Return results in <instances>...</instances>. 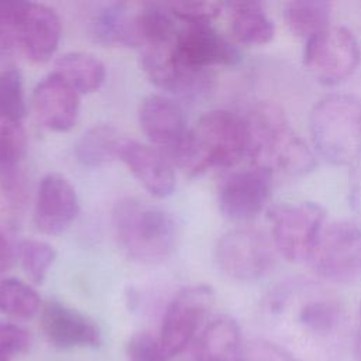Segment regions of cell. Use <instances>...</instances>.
<instances>
[{"instance_id": "6", "label": "cell", "mask_w": 361, "mask_h": 361, "mask_svg": "<svg viewBox=\"0 0 361 361\" xmlns=\"http://www.w3.org/2000/svg\"><path fill=\"white\" fill-rule=\"evenodd\" d=\"M269 237L282 258L289 262L309 259L324 228L326 210L314 202H283L268 207Z\"/></svg>"}, {"instance_id": "26", "label": "cell", "mask_w": 361, "mask_h": 361, "mask_svg": "<svg viewBox=\"0 0 361 361\" xmlns=\"http://www.w3.org/2000/svg\"><path fill=\"white\" fill-rule=\"evenodd\" d=\"M20 264L34 283H42L56 259L55 248L45 241L25 238L17 248Z\"/></svg>"}, {"instance_id": "34", "label": "cell", "mask_w": 361, "mask_h": 361, "mask_svg": "<svg viewBox=\"0 0 361 361\" xmlns=\"http://www.w3.org/2000/svg\"><path fill=\"white\" fill-rule=\"evenodd\" d=\"M244 361H299L292 353L272 340H252L245 344Z\"/></svg>"}, {"instance_id": "14", "label": "cell", "mask_w": 361, "mask_h": 361, "mask_svg": "<svg viewBox=\"0 0 361 361\" xmlns=\"http://www.w3.org/2000/svg\"><path fill=\"white\" fill-rule=\"evenodd\" d=\"M79 197L72 183L59 173H47L38 186L34 224L47 235L65 233L79 214Z\"/></svg>"}, {"instance_id": "32", "label": "cell", "mask_w": 361, "mask_h": 361, "mask_svg": "<svg viewBox=\"0 0 361 361\" xmlns=\"http://www.w3.org/2000/svg\"><path fill=\"white\" fill-rule=\"evenodd\" d=\"M30 345L28 331L13 322L0 320V361H13Z\"/></svg>"}, {"instance_id": "3", "label": "cell", "mask_w": 361, "mask_h": 361, "mask_svg": "<svg viewBox=\"0 0 361 361\" xmlns=\"http://www.w3.org/2000/svg\"><path fill=\"white\" fill-rule=\"evenodd\" d=\"M244 116L250 134L251 165L261 166L274 176H302L314 169V152L276 104L259 102Z\"/></svg>"}, {"instance_id": "1", "label": "cell", "mask_w": 361, "mask_h": 361, "mask_svg": "<svg viewBox=\"0 0 361 361\" xmlns=\"http://www.w3.org/2000/svg\"><path fill=\"white\" fill-rule=\"evenodd\" d=\"M264 316L272 341L299 361H336L345 348V309L322 285L290 281L276 286L265 298Z\"/></svg>"}, {"instance_id": "31", "label": "cell", "mask_w": 361, "mask_h": 361, "mask_svg": "<svg viewBox=\"0 0 361 361\" xmlns=\"http://www.w3.org/2000/svg\"><path fill=\"white\" fill-rule=\"evenodd\" d=\"M27 178L20 165L0 166V193L13 207H21L27 200Z\"/></svg>"}, {"instance_id": "18", "label": "cell", "mask_w": 361, "mask_h": 361, "mask_svg": "<svg viewBox=\"0 0 361 361\" xmlns=\"http://www.w3.org/2000/svg\"><path fill=\"white\" fill-rule=\"evenodd\" d=\"M138 121L147 138L169 151L188 133L182 109L161 94L147 96L138 110Z\"/></svg>"}, {"instance_id": "5", "label": "cell", "mask_w": 361, "mask_h": 361, "mask_svg": "<svg viewBox=\"0 0 361 361\" xmlns=\"http://www.w3.org/2000/svg\"><path fill=\"white\" fill-rule=\"evenodd\" d=\"M314 151L331 165H353L361 157V99L330 93L319 99L309 114Z\"/></svg>"}, {"instance_id": "29", "label": "cell", "mask_w": 361, "mask_h": 361, "mask_svg": "<svg viewBox=\"0 0 361 361\" xmlns=\"http://www.w3.org/2000/svg\"><path fill=\"white\" fill-rule=\"evenodd\" d=\"M24 1L0 0V59L13 55L18 42V18Z\"/></svg>"}, {"instance_id": "16", "label": "cell", "mask_w": 361, "mask_h": 361, "mask_svg": "<svg viewBox=\"0 0 361 361\" xmlns=\"http://www.w3.org/2000/svg\"><path fill=\"white\" fill-rule=\"evenodd\" d=\"M117 159H120L152 196L164 199L175 190V173L169 159L158 149L123 137Z\"/></svg>"}, {"instance_id": "33", "label": "cell", "mask_w": 361, "mask_h": 361, "mask_svg": "<svg viewBox=\"0 0 361 361\" xmlns=\"http://www.w3.org/2000/svg\"><path fill=\"white\" fill-rule=\"evenodd\" d=\"M127 361H168L162 353L158 338L148 333L134 334L126 345Z\"/></svg>"}, {"instance_id": "23", "label": "cell", "mask_w": 361, "mask_h": 361, "mask_svg": "<svg viewBox=\"0 0 361 361\" xmlns=\"http://www.w3.org/2000/svg\"><path fill=\"white\" fill-rule=\"evenodd\" d=\"M333 6L322 0L289 1L283 7V20L288 30L305 41L330 25Z\"/></svg>"}, {"instance_id": "10", "label": "cell", "mask_w": 361, "mask_h": 361, "mask_svg": "<svg viewBox=\"0 0 361 361\" xmlns=\"http://www.w3.org/2000/svg\"><path fill=\"white\" fill-rule=\"evenodd\" d=\"M213 303L214 293L207 285H192L176 293L165 310L158 336L159 347L168 360L196 341Z\"/></svg>"}, {"instance_id": "28", "label": "cell", "mask_w": 361, "mask_h": 361, "mask_svg": "<svg viewBox=\"0 0 361 361\" xmlns=\"http://www.w3.org/2000/svg\"><path fill=\"white\" fill-rule=\"evenodd\" d=\"M27 151V135L20 121L0 117V166L20 165Z\"/></svg>"}, {"instance_id": "15", "label": "cell", "mask_w": 361, "mask_h": 361, "mask_svg": "<svg viewBox=\"0 0 361 361\" xmlns=\"http://www.w3.org/2000/svg\"><path fill=\"white\" fill-rule=\"evenodd\" d=\"M79 104V93L55 72L42 78L32 92L37 118L54 133H66L76 124Z\"/></svg>"}, {"instance_id": "25", "label": "cell", "mask_w": 361, "mask_h": 361, "mask_svg": "<svg viewBox=\"0 0 361 361\" xmlns=\"http://www.w3.org/2000/svg\"><path fill=\"white\" fill-rule=\"evenodd\" d=\"M42 309L41 298L17 278L0 279V313L14 319H31Z\"/></svg>"}, {"instance_id": "36", "label": "cell", "mask_w": 361, "mask_h": 361, "mask_svg": "<svg viewBox=\"0 0 361 361\" xmlns=\"http://www.w3.org/2000/svg\"><path fill=\"white\" fill-rule=\"evenodd\" d=\"M14 258V250L7 237L4 235V233L0 230V274L8 271L13 267Z\"/></svg>"}, {"instance_id": "4", "label": "cell", "mask_w": 361, "mask_h": 361, "mask_svg": "<svg viewBox=\"0 0 361 361\" xmlns=\"http://www.w3.org/2000/svg\"><path fill=\"white\" fill-rule=\"evenodd\" d=\"M111 221L120 250L133 261L159 262L176 245L175 220L158 206L127 197L116 203Z\"/></svg>"}, {"instance_id": "21", "label": "cell", "mask_w": 361, "mask_h": 361, "mask_svg": "<svg viewBox=\"0 0 361 361\" xmlns=\"http://www.w3.org/2000/svg\"><path fill=\"white\" fill-rule=\"evenodd\" d=\"M230 30L243 45L259 47L272 41L275 24L259 3L238 1L230 4Z\"/></svg>"}, {"instance_id": "11", "label": "cell", "mask_w": 361, "mask_h": 361, "mask_svg": "<svg viewBox=\"0 0 361 361\" xmlns=\"http://www.w3.org/2000/svg\"><path fill=\"white\" fill-rule=\"evenodd\" d=\"M272 180L274 175L257 165L228 172L217 190L221 214L240 224L254 220L264 210H268Z\"/></svg>"}, {"instance_id": "37", "label": "cell", "mask_w": 361, "mask_h": 361, "mask_svg": "<svg viewBox=\"0 0 361 361\" xmlns=\"http://www.w3.org/2000/svg\"><path fill=\"white\" fill-rule=\"evenodd\" d=\"M353 354H354L355 361H361V302L358 306L355 326H354V334H353Z\"/></svg>"}, {"instance_id": "19", "label": "cell", "mask_w": 361, "mask_h": 361, "mask_svg": "<svg viewBox=\"0 0 361 361\" xmlns=\"http://www.w3.org/2000/svg\"><path fill=\"white\" fill-rule=\"evenodd\" d=\"M195 343V361H244L240 326L227 314L210 319Z\"/></svg>"}, {"instance_id": "35", "label": "cell", "mask_w": 361, "mask_h": 361, "mask_svg": "<svg viewBox=\"0 0 361 361\" xmlns=\"http://www.w3.org/2000/svg\"><path fill=\"white\" fill-rule=\"evenodd\" d=\"M348 202L355 214L361 217V157L351 165L348 178Z\"/></svg>"}, {"instance_id": "2", "label": "cell", "mask_w": 361, "mask_h": 361, "mask_svg": "<svg viewBox=\"0 0 361 361\" xmlns=\"http://www.w3.org/2000/svg\"><path fill=\"white\" fill-rule=\"evenodd\" d=\"M250 134L244 114L216 109L204 113L195 128L171 149V157L188 176L210 169H230L248 159Z\"/></svg>"}, {"instance_id": "30", "label": "cell", "mask_w": 361, "mask_h": 361, "mask_svg": "<svg viewBox=\"0 0 361 361\" xmlns=\"http://www.w3.org/2000/svg\"><path fill=\"white\" fill-rule=\"evenodd\" d=\"M224 4L219 1H178L168 8L183 24L210 23L221 13Z\"/></svg>"}, {"instance_id": "27", "label": "cell", "mask_w": 361, "mask_h": 361, "mask_svg": "<svg viewBox=\"0 0 361 361\" xmlns=\"http://www.w3.org/2000/svg\"><path fill=\"white\" fill-rule=\"evenodd\" d=\"M25 113L27 106L20 71L16 68L3 69L0 72V117L21 123Z\"/></svg>"}, {"instance_id": "12", "label": "cell", "mask_w": 361, "mask_h": 361, "mask_svg": "<svg viewBox=\"0 0 361 361\" xmlns=\"http://www.w3.org/2000/svg\"><path fill=\"white\" fill-rule=\"evenodd\" d=\"M176 58L182 69L204 73L213 66H231L240 61V52L210 23L183 24L176 37Z\"/></svg>"}, {"instance_id": "7", "label": "cell", "mask_w": 361, "mask_h": 361, "mask_svg": "<svg viewBox=\"0 0 361 361\" xmlns=\"http://www.w3.org/2000/svg\"><path fill=\"white\" fill-rule=\"evenodd\" d=\"M361 62V45L344 25L330 24L305 41L303 65L310 76L324 86L350 79Z\"/></svg>"}, {"instance_id": "17", "label": "cell", "mask_w": 361, "mask_h": 361, "mask_svg": "<svg viewBox=\"0 0 361 361\" xmlns=\"http://www.w3.org/2000/svg\"><path fill=\"white\" fill-rule=\"evenodd\" d=\"M61 35V20L54 8L24 1L18 18V42L31 61L39 63L49 61L58 49Z\"/></svg>"}, {"instance_id": "13", "label": "cell", "mask_w": 361, "mask_h": 361, "mask_svg": "<svg viewBox=\"0 0 361 361\" xmlns=\"http://www.w3.org/2000/svg\"><path fill=\"white\" fill-rule=\"evenodd\" d=\"M41 329L48 343L62 350L94 348L102 343V331L89 316L56 299L42 305Z\"/></svg>"}, {"instance_id": "22", "label": "cell", "mask_w": 361, "mask_h": 361, "mask_svg": "<svg viewBox=\"0 0 361 361\" xmlns=\"http://www.w3.org/2000/svg\"><path fill=\"white\" fill-rule=\"evenodd\" d=\"M55 73L65 79L79 94L93 93L106 79L103 62L89 52L72 51L56 58Z\"/></svg>"}, {"instance_id": "20", "label": "cell", "mask_w": 361, "mask_h": 361, "mask_svg": "<svg viewBox=\"0 0 361 361\" xmlns=\"http://www.w3.org/2000/svg\"><path fill=\"white\" fill-rule=\"evenodd\" d=\"M137 11L134 13L126 3L103 6L92 20L93 38L103 45L138 47Z\"/></svg>"}, {"instance_id": "8", "label": "cell", "mask_w": 361, "mask_h": 361, "mask_svg": "<svg viewBox=\"0 0 361 361\" xmlns=\"http://www.w3.org/2000/svg\"><path fill=\"white\" fill-rule=\"evenodd\" d=\"M307 264L326 282L353 283L361 279V224L351 220L327 223Z\"/></svg>"}, {"instance_id": "9", "label": "cell", "mask_w": 361, "mask_h": 361, "mask_svg": "<svg viewBox=\"0 0 361 361\" xmlns=\"http://www.w3.org/2000/svg\"><path fill=\"white\" fill-rule=\"evenodd\" d=\"M276 250L269 234L255 227H235L224 233L216 245V262L228 278L254 282L275 267Z\"/></svg>"}, {"instance_id": "24", "label": "cell", "mask_w": 361, "mask_h": 361, "mask_svg": "<svg viewBox=\"0 0 361 361\" xmlns=\"http://www.w3.org/2000/svg\"><path fill=\"white\" fill-rule=\"evenodd\" d=\"M118 131L107 124L89 128L75 145L76 159L86 168H100L117 158L121 141Z\"/></svg>"}]
</instances>
